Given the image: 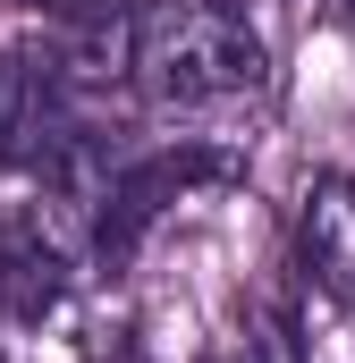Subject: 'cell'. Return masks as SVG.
I'll return each mask as SVG.
<instances>
[{
  "mask_svg": "<svg viewBox=\"0 0 355 363\" xmlns=\"http://www.w3.org/2000/svg\"><path fill=\"white\" fill-rule=\"evenodd\" d=\"M85 152V101L68 93L51 51H0V169L60 178Z\"/></svg>",
  "mask_w": 355,
  "mask_h": 363,
  "instance_id": "obj_2",
  "label": "cell"
},
{
  "mask_svg": "<svg viewBox=\"0 0 355 363\" xmlns=\"http://www.w3.org/2000/svg\"><path fill=\"white\" fill-rule=\"evenodd\" d=\"M347 186H355V178H347Z\"/></svg>",
  "mask_w": 355,
  "mask_h": 363,
  "instance_id": "obj_6",
  "label": "cell"
},
{
  "mask_svg": "<svg viewBox=\"0 0 355 363\" xmlns=\"http://www.w3.org/2000/svg\"><path fill=\"white\" fill-rule=\"evenodd\" d=\"M220 363H237V355H220Z\"/></svg>",
  "mask_w": 355,
  "mask_h": 363,
  "instance_id": "obj_5",
  "label": "cell"
},
{
  "mask_svg": "<svg viewBox=\"0 0 355 363\" xmlns=\"http://www.w3.org/2000/svg\"><path fill=\"white\" fill-rule=\"evenodd\" d=\"M296 271L313 279V296L355 313V186L347 178L305 186V203H296Z\"/></svg>",
  "mask_w": 355,
  "mask_h": 363,
  "instance_id": "obj_3",
  "label": "cell"
},
{
  "mask_svg": "<svg viewBox=\"0 0 355 363\" xmlns=\"http://www.w3.org/2000/svg\"><path fill=\"white\" fill-rule=\"evenodd\" d=\"M237 363H305V347H296V330L279 321V313H254V330H246V355Z\"/></svg>",
  "mask_w": 355,
  "mask_h": 363,
  "instance_id": "obj_4",
  "label": "cell"
},
{
  "mask_svg": "<svg viewBox=\"0 0 355 363\" xmlns=\"http://www.w3.org/2000/svg\"><path fill=\"white\" fill-rule=\"evenodd\" d=\"M271 77V51L229 0H136L127 9V85L153 110H237Z\"/></svg>",
  "mask_w": 355,
  "mask_h": 363,
  "instance_id": "obj_1",
  "label": "cell"
}]
</instances>
